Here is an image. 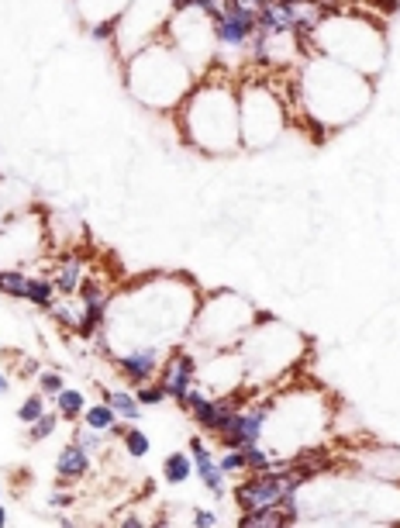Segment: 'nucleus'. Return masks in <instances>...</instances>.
<instances>
[{
    "label": "nucleus",
    "instance_id": "obj_1",
    "mask_svg": "<svg viewBox=\"0 0 400 528\" xmlns=\"http://www.w3.org/2000/svg\"><path fill=\"white\" fill-rule=\"evenodd\" d=\"M200 290L186 277H155L114 294L104 335L131 345H176L190 335V325L200 308Z\"/></svg>",
    "mask_w": 400,
    "mask_h": 528
},
{
    "label": "nucleus",
    "instance_id": "obj_2",
    "mask_svg": "<svg viewBox=\"0 0 400 528\" xmlns=\"http://www.w3.org/2000/svg\"><path fill=\"white\" fill-rule=\"evenodd\" d=\"M297 91L304 97L310 124L345 128L370 104V76L314 52V59L308 56V62L297 73Z\"/></svg>",
    "mask_w": 400,
    "mask_h": 528
},
{
    "label": "nucleus",
    "instance_id": "obj_3",
    "mask_svg": "<svg viewBox=\"0 0 400 528\" xmlns=\"http://www.w3.org/2000/svg\"><path fill=\"white\" fill-rule=\"evenodd\" d=\"M176 124L186 146L204 155H228L242 149L239 124V93L228 80H197L176 107Z\"/></svg>",
    "mask_w": 400,
    "mask_h": 528
},
{
    "label": "nucleus",
    "instance_id": "obj_4",
    "mask_svg": "<svg viewBox=\"0 0 400 528\" xmlns=\"http://www.w3.org/2000/svg\"><path fill=\"white\" fill-rule=\"evenodd\" d=\"M124 87L149 111H176L197 87V73L166 38H159L124 59Z\"/></svg>",
    "mask_w": 400,
    "mask_h": 528
},
{
    "label": "nucleus",
    "instance_id": "obj_5",
    "mask_svg": "<svg viewBox=\"0 0 400 528\" xmlns=\"http://www.w3.org/2000/svg\"><path fill=\"white\" fill-rule=\"evenodd\" d=\"M242 366H246V383L248 387H270L279 383L283 373H290L308 352V342L301 332H294L290 325H283L279 318L259 311L255 325L248 328V335L239 345Z\"/></svg>",
    "mask_w": 400,
    "mask_h": 528
},
{
    "label": "nucleus",
    "instance_id": "obj_6",
    "mask_svg": "<svg viewBox=\"0 0 400 528\" xmlns=\"http://www.w3.org/2000/svg\"><path fill=\"white\" fill-rule=\"evenodd\" d=\"M310 52L328 56L341 66H352L363 76H376L387 56V42H383L380 25H373L352 7H345L335 14H325V21L310 38Z\"/></svg>",
    "mask_w": 400,
    "mask_h": 528
},
{
    "label": "nucleus",
    "instance_id": "obj_7",
    "mask_svg": "<svg viewBox=\"0 0 400 528\" xmlns=\"http://www.w3.org/2000/svg\"><path fill=\"white\" fill-rule=\"evenodd\" d=\"M259 311L248 304L242 294L231 290H215L200 297L197 318L190 325V349L197 352H221V349H235L248 335V328L255 325Z\"/></svg>",
    "mask_w": 400,
    "mask_h": 528
},
{
    "label": "nucleus",
    "instance_id": "obj_8",
    "mask_svg": "<svg viewBox=\"0 0 400 528\" xmlns=\"http://www.w3.org/2000/svg\"><path fill=\"white\" fill-rule=\"evenodd\" d=\"M239 124H242V146L246 149L273 146L283 135V128H286L283 93L266 80L246 83L242 93H239Z\"/></svg>",
    "mask_w": 400,
    "mask_h": 528
},
{
    "label": "nucleus",
    "instance_id": "obj_9",
    "mask_svg": "<svg viewBox=\"0 0 400 528\" xmlns=\"http://www.w3.org/2000/svg\"><path fill=\"white\" fill-rule=\"evenodd\" d=\"M169 18H173L169 0H131L124 7V14L118 18V35H114V49L122 52V59L159 42L166 35Z\"/></svg>",
    "mask_w": 400,
    "mask_h": 528
},
{
    "label": "nucleus",
    "instance_id": "obj_10",
    "mask_svg": "<svg viewBox=\"0 0 400 528\" xmlns=\"http://www.w3.org/2000/svg\"><path fill=\"white\" fill-rule=\"evenodd\" d=\"M162 38H166V42H169V45H173V49H176V52H180V56L193 66V73H197V76H204V69L217 59L215 21H211L204 11H197V7L173 14Z\"/></svg>",
    "mask_w": 400,
    "mask_h": 528
},
{
    "label": "nucleus",
    "instance_id": "obj_11",
    "mask_svg": "<svg viewBox=\"0 0 400 528\" xmlns=\"http://www.w3.org/2000/svg\"><path fill=\"white\" fill-rule=\"evenodd\" d=\"M290 491H297V487H294V480L286 473V463H283V466H270L263 473L239 477L231 497H235L239 511H255V508H279L283 494H290Z\"/></svg>",
    "mask_w": 400,
    "mask_h": 528
},
{
    "label": "nucleus",
    "instance_id": "obj_12",
    "mask_svg": "<svg viewBox=\"0 0 400 528\" xmlns=\"http://www.w3.org/2000/svg\"><path fill=\"white\" fill-rule=\"evenodd\" d=\"M270 411H273V398H259L252 394L235 418L228 422V429L217 435L221 449H246L252 442H263L266 438V425H270Z\"/></svg>",
    "mask_w": 400,
    "mask_h": 528
},
{
    "label": "nucleus",
    "instance_id": "obj_13",
    "mask_svg": "<svg viewBox=\"0 0 400 528\" xmlns=\"http://www.w3.org/2000/svg\"><path fill=\"white\" fill-rule=\"evenodd\" d=\"M255 31V14L239 7L235 0H224V11L215 18V42L217 56H242L248 49V38Z\"/></svg>",
    "mask_w": 400,
    "mask_h": 528
},
{
    "label": "nucleus",
    "instance_id": "obj_14",
    "mask_svg": "<svg viewBox=\"0 0 400 528\" xmlns=\"http://www.w3.org/2000/svg\"><path fill=\"white\" fill-rule=\"evenodd\" d=\"M197 380H200L211 394H231V390H242V387H248L246 366H242L239 349H221V352H211V359H208V363H200Z\"/></svg>",
    "mask_w": 400,
    "mask_h": 528
},
{
    "label": "nucleus",
    "instance_id": "obj_15",
    "mask_svg": "<svg viewBox=\"0 0 400 528\" xmlns=\"http://www.w3.org/2000/svg\"><path fill=\"white\" fill-rule=\"evenodd\" d=\"M76 301H80V328H76V335L80 339H97L104 332V321H107L114 294L97 277H83L80 290H76Z\"/></svg>",
    "mask_w": 400,
    "mask_h": 528
},
{
    "label": "nucleus",
    "instance_id": "obj_16",
    "mask_svg": "<svg viewBox=\"0 0 400 528\" xmlns=\"http://www.w3.org/2000/svg\"><path fill=\"white\" fill-rule=\"evenodd\" d=\"M197 373H200V359H197V352L190 349V345H169V352H166V359H162V370H159V380H162V387H166V394L173 398V401H180L186 390L197 383Z\"/></svg>",
    "mask_w": 400,
    "mask_h": 528
},
{
    "label": "nucleus",
    "instance_id": "obj_17",
    "mask_svg": "<svg viewBox=\"0 0 400 528\" xmlns=\"http://www.w3.org/2000/svg\"><path fill=\"white\" fill-rule=\"evenodd\" d=\"M162 359H166V352L159 345H131V349L114 352V370L122 373L131 387H142L159 376Z\"/></svg>",
    "mask_w": 400,
    "mask_h": 528
},
{
    "label": "nucleus",
    "instance_id": "obj_18",
    "mask_svg": "<svg viewBox=\"0 0 400 528\" xmlns=\"http://www.w3.org/2000/svg\"><path fill=\"white\" fill-rule=\"evenodd\" d=\"M186 453H190V460H193V477H200L204 491L221 500V497L228 494V477H224V469L217 466V456L211 453V445H208L200 435H193Z\"/></svg>",
    "mask_w": 400,
    "mask_h": 528
},
{
    "label": "nucleus",
    "instance_id": "obj_19",
    "mask_svg": "<svg viewBox=\"0 0 400 528\" xmlns=\"http://www.w3.org/2000/svg\"><path fill=\"white\" fill-rule=\"evenodd\" d=\"M49 277L56 283L59 297H76L80 283L87 277V263H83V256H76V252H62V256H56V266H52Z\"/></svg>",
    "mask_w": 400,
    "mask_h": 528
},
{
    "label": "nucleus",
    "instance_id": "obj_20",
    "mask_svg": "<svg viewBox=\"0 0 400 528\" xmlns=\"http://www.w3.org/2000/svg\"><path fill=\"white\" fill-rule=\"evenodd\" d=\"M87 473H90V453L80 442L69 438L59 449V456H56V477H59V484H76Z\"/></svg>",
    "mask_w": 400,
    "mask_h": 528
},
{
    "label": "nucleus",
    "instance_id": "obj_21",
    "mask_svg": "<svg viewBox=\"0 0 400 528\" xmlns=\"http://www.w3.org/2000/svg\"><path fill=\"white\" fill-rule=\"evenodd\" d=\"M255 25L266 35H294V4L290 0H270L259 7Z\"/></svg>",
    "mask_w": 400,
    "mask_h": 528
},
{
    "label": "nucleus",
    "instance_id": "obj_22",
    "mask_svg": "<svg viewBox=\"0 0 400 528\" xmlns=\"http://www.w3.org/2000/svg\"><path fill=\"white\" fill-rule=\"evenodd\" d=\"M131 0H76V11L87 25H100V21H118Z\"/></svg>",
    "mask_w": 400,
    "mask_h": 528
},
{
    "label": "nucleus",
    "instance_id": "obj_23",
    "mask_svg": "<svg viewBox=\"0 0 400 528\" xmlns=\"http://www.w3.org/2000/svg\"><path fill=\"white\" fill-rule=\"evenodd\" d=\"M111 435H118L124 445V453L131 456V460H145L149 453H153V438L142 432L138 425H114Z\"/></svg>",
    "mask_w": 400,
    "mask_h": 528
},
{
    "label": "nucleus",
    "instance_id": "obj_24",
    "mask_svg": "<svg viewBox=\"0 0 400 528\" xmlns=\"http://www.w3.org/2000/svg\"><path fill=\"white\" fill-rule=\"evenodd\" d=\"M28 277L25 266H0V294L11 301H28Z\"/></svg>",
    "mask_w": 400,
    "mask_h": 528
},
{
    "label": "nucleus",
    "instance_id": "obj_25",
    "mask_svg": "<svg viewBox=\"0 0 400 528\" xmlns=\"http://www.w3.org/2000/svg\"><path fill=\"white\" fill-rule=\"evenodd\" d=\"M56 297H59V290H56V283L49 273H31L28 277V304L38 311H49L56 304Z\"/></svg>",
    "mask_w": 400,
    "mask_h": 528
},
{
    "label": "nucleus",
    "instance_id": "obj_26",
    "mask_svg": "<svg viewBox=\"0 0 400 528\" xmlns=\"http://www.w3.org/2000/svg\"><path fill=\"white\" fill-rule=\"evenodd\" d=\"M100 398L118 411V422H124V425H135L142 418V404L131 390H100Z\"/></svg>",
    "mask_w": 400,
    "mask_h": 528
},
{
    "label": "nucleus",
    "instance_id": "obj_27",
    "mask_svg": "<svg viewBox=\"0 0 400 528\" xmlns=\"http://www.w3.org/2000/svg\"><path fill=\"white\" fill-rule=\"evenodd\" d=\"M52 401H56V411H59L62 422H80L83 411H87V398H83V390H76V387H62Z\"/></svg>",
    "mask_w": 400,
    "mask_h": 528
},
{
    "label": "nucleus",
    "instance_id": "obj_28",
    "mask_svg": "<svg viewBox=\"0 0 400 528\" xmlns=\"http://www.w3.org/2000/svg\"><path fill=\"white\" fill-rule=\"evenodd\" d=\"M190 477H193V460H190V453H169L166 463H162V480H166L169 487H180Z\"/></svg>",
    "mask_w": 400,
    "mask_h": 528
},
{
    "label": "nucleus",
    "instance_id": "obj_29",
    "mask_svg": "<svg viewBox=\"0 0 400 528\" xmlns=\"http://www.w3.org/2000/svg\"><path fill=\"white\" fill-rule=\"evenodd\" d=\"M286 518L279 508H255V511H239V528H283Z\"/></svg>",
    "mask_w": 400,
    "mask_h": 528
},
{
    "label": "nucleus",
    "instance_id": "obj_30",
    "mask_svg": "<svg viewBox=\"0 0 400 528\" xmlns=\"http://www.w3.org/2000/svg\"><path fill=\"white\" fill-rule=\"evenodd\" d=\"M87 429H97V432H111L114 425H118V411L111 407L107 401L100 404H87V411H83V418H80Z\"/></svg>",
    "mask_w": 400,
    "mask_h": 528
},
{
    "label": "nucleus",
    "instance_id": "obj_31",
    "mask_svg": "<svg viewBox=\"0 0 400 528\" xmlns=\"http://www.w3.org/2000/svg\"><path fill=\"white\" fill-rule=\"evenodd\" d=\"M49 314L56 318V325L69 328V332L80 328V301L76 297H56V304L49 308Z\"/></svg>",
    "mask_w": 400,
    "mask_h": 528
},
{
    "label": "nucleus",
    "instance_id": "obj_32",
    "mask_svg": "<svg viewBox=\"0 0 400 528\" xmlns=\"http://www.w3.org/2000/svg\"><path fill=\"white\" fill-rule=\"evenodd\" d=\"M59 411H56V407H52V411H45V414H42V418H35V422H31L28 425V442L31 445H35V442H45V438H52V435H56V429H59Z\"/></svg>",
    "mask_w": 400,
    "mask_h": 528
},
{
    "label": "nucleus",
    "instance_id": "obj_33",
    "mask_svg": "<svg viewBox=\"0 0 400 528\" xmlns=\"http://www.w3.org/2000/svg\"><path fill=\"white\" fill-rule=\"evenodd\" d=\"M217 466L224 469V477H228V480H231V477H246L248 473L246 449H224V453L217 456Z\"/></svg>",
    "mask_w": 400,
    "mask_h": 528
},
{
    "label": "nucleus",
    "instance_id": "obj_34",
    "mask_svg": "<svg viewBox=\"0 0 400 528\" xmlns=\"http://www.w3.org/2000/svg\"><path fill=\"white\" fill-rule=\"evenodd\" d=\"M135 398H138L142 407H159V404L169 401V394H166V387H162V380H159V376L149 380V383H142V387H135Z\"/></svg>",
    "mask_w": 400,
    "mask_h": 528
},
{
    "label": "nucleus",
    "instance_id": "obj_35",
    "mask_svg": "<svg viewBox=\"0 0 400 528\" xmlns=\"http://www.w3.org/2000/svg\"><path fill=\"white\" fill-rule=\"evenodd\" d=\"M104 435H107V432H97V429H87V425L80 422V429L73 432V442H80V445H83V449H87L90 456H100V453L107 449V442H104Z\"/></svg>",
    "mask_w": 400,
    "mask_h": 528
},
{
    "label": "nucleus",
    "instance_id": "obj_36",
    "mask_svg": "<svg viewBox=\"0 0 400 528\" xmlns=\"http://www.w3.org/2000/svg\"><path fill=\"white\" fill-rule=\"evenodd\" d=\"M45 411H49V407H45V394H42V390H38V394H28V398L21 401V407H18V422L28 429L31 422H35V418H42Z\"/></svg>",
    "mask_w": 400,
    "mask_h": 528
},
{
    "label": "nucleus",
    "instance_id": "obj_37",
    "mask_svg": "<svg viewBox=\"0 0 400 528\" xmlns=\"http://www.w3.org/2000/svg\"><path fill=\"white\" fill-rule=\"evenodd\" d=\"M62 387H66V376L59 370H42L38 373V390L45 394V398H56Z\"/></svg>",
    "mask_w": 400,
    "mask_h": 528
},
{
    "label": "nucleus",
    "instance_id": "obj_38",
    "mask_svg": "<svg viewBox=\"0 0 400 528\" xmlns=\"http://www.w3.org/2000/svg\"><path fill=\"white\" fill-rule=\"evenodd\" d=\"M208 398H211V390H208V387H204V383L197 380V383H193V387H190V390H186V394L176 404H180V411H184V414H190V411H193L197 404H204Z\"/></svg>",
    "mask_w": 400,
    "mask_h": 528
},
{
    "label": "nucleus",
    "instance_id": "obj_39",
    "mask_svg": "<svg viewBox=\"0 0 400 528\" xmlns=\"http://www.w3.org/2000/svg\"><path fill=\"white\" fill-rule=\"evenodd\" d=\"M90 35L97 42H114L118 35V21H100V25H90Z\"/></svg>",
    "mask_w": 400,
    "mask_h": 528
},
{
    "label": "nucleus",
    "instance_id": "obj_40",
    "mask_svg": "<svg viewBox=\"0 0 400 528\" xmlns=\"http://www.w3.org/2000/svg\"><path fill=\"white\" fill-rule=\"evenodd\" d=\"M73 500H76V497L69 494L66 487H59V491H52V494H49V508H52V511H59V508H73Z\"/></svg>",
    "mask_w": 400,
    "mask_h": 528
},
{
    "label": "nucleus",
    "instance_id": "obj_41",
    "mask_svg": "<svg viewBox=\"0 0 400 528\" xmlns=\"http://www.w3.org/2000/svg\"><path fill=\"white\" fill-rule=\"evenodd\" d=\"M190 522H193L197 528H215L217 525V515H215V511H204V508H197V511L190 515Z\"/></svg>",
    "mask_w": 400,
    "mask_h": 528
},
{
    "label": "nucleus",
    "instance_id": "obj_42",
    "mask_svg": "<svg viewBox=\"0 0 400 528\" xmlns=\"http://www.w3.org/2000/svg\"><path fill=\"white\" fill-rule=\"evenodd\" d=\"M173 4V14H180V11H190L193 7V0H169Z\"/></svg>",
    "mask_w": 400,
    "mask_h": 528
},
{
    "label": "nucleus",
    "instance_id": "obj_43",
    "mask_svg": "<svg viewBox=\"0 0 400 528\" xmlns=\"http://www.w3.org/2000/svg\"><path fill=\"white\" fill-rule=\"evenodd\" d=\"M4 394H11V380H7V373L0 370V398H4Z\"/></svg>",
    "mask_w": 400,
    "mask_h": 528
},
{
    "label": "nucleus",
    "instance_id": "obj_44",
    "mask_svg": "<svg viewBox=\"0 0 400 528\" xmlns=\"http://www.w3.org/2000/svg\"><path fill=\"white\" fill-rule=\"evenodd\" d=\"M122 525H131V528H138V525H145L138 515H128V518H122Z\"/></svg>",
    "mask_w": 400,
    "mask_h": 528
},
{
    "label": "nucleus",
    "instance_id": "obj_45",
    "mask_svg": "<svg viewBox=\"0 0 400 528\" xmlns=\"http://www.w3.org/2000/svg\"><path fill=\"white\" fill-rule=\"evenodd\" d=\"M7 522H11V515H7V508H4V504H0V528L7 525Z\"/></svg>",
    "mask_w": 400,
    "mask_h": 528
},
{
    "label": "nucleus",
    "instance_id": "obj_46",
    "mask_svg": "<svg viewBox=\"0 0 400 528\" xmlns=\"http://www.w3.org/2000/svg\"><path fill=\"white\" fill-rule=\"evenodd\" d=\"M255 4H259V7H263V4H270V0H255Z\"/></svg>",
    "mask_w": 400,
    "mask_h": 528
},
{
    "label": "nucleus",
    "instance_id": "obj_47",
    "mask_svg": "<svg viewBox=\"0 0 400 528\" xmlns=\"http://www.w3.org/2000/svg\"><path fill=\"white\" fill-rule=\"evenodd\" d=\"M0 504H4V487H0Z\"/></svg>",
    "mask_w": 400,
    "mask_h": 528
},
{
    "label": "nucleus",
    "instance_id": "obj_48",
    "mask_svg": "<svg viewBox=\"0 0 400 528\" xmlns=\"http://www.w3.org/2000/svg\"><path fill=\"white\" fill-rule=\"evenodd\" d=\"M290 4H297V0H290Z\"/></svg>",
    "mask_w": 400,
    "mask_h": 528
},
{
    "label": "nucleus",
    "instance_id": "obj_49",
    "mask_svg": "<svg viewBox=\"0 0 400 528\" xmlns=\"http://www.w3.org/2000/svg\"><path fill=\"white\" fill-rule=\"evenodd\" d=\"M0 349H4V342H0Z\"/></svg>",
    "mask_w": 400,
    "mask_h": 528
}]
</instances>
